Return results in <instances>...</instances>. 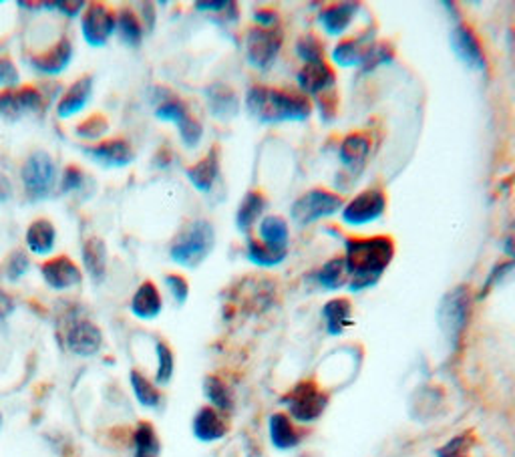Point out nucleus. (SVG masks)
<instances>
[{
    "label": "nucleus",
    "mask_w": 515,
    "mask_h": 457,
    "mask_svg": "<svg viewBox=\"0 0 515 457\" xmlns=\"http://www.w3.org/2000/svg\"><path fill=\"white\" fill-rule=\"evenodd\" d=\"M270 440L278 450H290L300 443L302 435L288 415L274 413L270 417Z\"/></svg>",
    "instance_id": "obj_25"
},
{
    "label": "nucleus",
    "mask_w": 515,
    "mask_h": 457,
    "mask_svg": "<svg viewBox=\"0 0 515 457\" xmlns=\"http://www.w3.org/2000/svg\"><path fill=\"white\" fill-rule=\"evenodd\" d=\"M56 179L55 161L46 154H35L23 168V182L31 199H45L53 192Z\"/></svg>",
    "instance_id": "obj_7"
},
{
    "label": "nucleus",
    "mask_w": 515,
    "mask_h": 457,
    "mask_svg": "<svg viewBox=\"0 0 515 457\" xmlns=\"http://www.w3.org/2000/svg\"><path fill=\"white\" fill-rule=\"evenodd\" d=\"M71 56H73V46L69 41L63 39L56 43V46H53L49 53L35 56L31 65L43 75H59L69 66Z\"/></svg>",
    "instance_id": "obj_19"
},
{
    "label": "nucleus",
    "mask_w": 515,
    "mask_h": 457,
    "mask_svg": "<svg viewBox=\"0 0 515 457\" xmlns=\"http://www.w3.org/2000/svg\"><path fill=\"white\" fill-rule=\"evenodd\" d=\"M358 8H360V5H357V3L330 5L318 15V21L324 26V31H327L328 35H340L350 26L352 18H355L357 13H358Z\"/></svg>",
    "instance_id": "obj_18"
},
{
    "label": "nucleus",
    "mask_w": 515,
    "mask_h": 457,
    "mask_svg": "<svg viewBox=\"0 0 515 457\" xmlns=\"http://www.w3.org/2000/svg\"><path fill=\"white\" fill-rule=\"evenodd\" d=\"M159 440L149 423H141L136 432V457H157Z\"/></svg>",
    "instance_id": "obj_35"
},
{
    "label": "nucleus",
    "mask_w": 515,
    "mask_h": 457,
    "mask_svg": "<svg viewBox=\"0 0 515 457\" xmlns=\"http://www.w3.org/2000/svg\"><path fill=\"white\" fill-rule=\"evenodd\" d=\"M83 262L95 282H101L107 272V249L101 238H91L83 244Z\"/></svg>",
    "instance_id": "obj_26"
},
{
    "label": "nucleus",
    "mask_w": 515,
    "mask_h": 457,
    "mask_svg": "<svg viewBox=\"0 0 515 457\" xmlns=\"http://www.w3.org/2000/svg\"><path fill=\"white\" fill-rule=\"evenodd\" d=\"M297 53L304 65L308 63H322L324 61V49L322 43L314 35H304L297 43Z\"/></svg>",
    "instance_id": "obj_38"
},
{
    "label": "nucleus",
    "mask_w": 515,
    "mask_h": 457,
    "mask_svg": "<svg viewBox=\"0 0 515 457\" xmlns=\"http://www.w3.org/2000/svg\"><path fill=\"white\" fill-rule=\"evenodd\" d=\"M41 272L45 282L56 290L71 289L81 282V270L77 269V264L71 259H66V256H56V259L45 262Z\"/></svg>",
    "instance_id": "obj_14"
},
{
    "label": "nucleus",
    "mask_w": 515,
    "mask_h": 457,
    "mask_svg": "<svg viewBox=\"0 0 515 457\" xmlns=\"http://www.w3.org/2000/svg\"><path fill=\"white\" fill-rule=\"evenodd\" d=\"M345 249L348 284L355 292L375 287L395 259V242L389 236L347 238Z\"/></svg>",
    "instance_id": "obj_1"
},
{
    "label": "nucleus",
    "mask_w": 515,
    "mask_h": 457,
    "mask_svg": "<svg viewBox=\"0 0 515 457\" xmlns=\"http://www.w3.org/2000/svg\"><path fill=\"white\" fill-rule=\"evenodd\" d=\"M254 18H256L258 26H262V28L278 26V15H276L272 8H260V11L254 15Z\"/></svg>",
    "instance_id": "obj_49"
},
{
    "label": "nucleus",
    "mask_w": 515,
    "mask_h": 457,
    "mask_svg": "<svg viewBox=\"0 0 515 457\" xmlns=\"http://www.w3.org/2000/svg\"><path fill=\"white\" fill-rule=\"evenodd\" d=\"M56 232L49 220H36L26 230V244L35 254H49L55 249Z\"/></svg>",
    "instance_id": "obj_29"
},
{
    "label": "nucleus",
    "mask_w": 515,
    "mask_h": 457,
    "mask_svg": "<svg viewBox=\"0 0 515 457\" xmlns=\"http://www.w3.org/2000/svg\"><path fill=\"white\" fill-rule=\"evenodd\" d=\"M177 129H179L181 139H184V144L187 147H196L199 144V139H202V133H204V127L199 126V123L192 116H187L184 121H181Z\"/></svg>",
    "instance_id": "obj_43"
},
{
    "label": "nucleus",
    "mask_w": 515,
    "mask_h": 457,
    "mask_svg": "<svg viewBox=\"0 0 515 457\" xmlns=\"http://www.w3.org/2000/svg\"><path fill=\"white\" fill-rule=\"evenodd\" d=\"M258 234H260V242L274 246V249L288 250L290 228L280 216H266L258 228Z\"/></svg>",
    "instance_id": "obj_27"
},
{
    "label": "nucleus",
    "mask_w": 515,
    "mask_h": 457,
    "mask_svg": "<svg viewBox=\"0 0 515 457\" xmlns=\"http://www.w3.org/2000/svg\"><path fill=\"white\" fill-rule=\"evenodd\" d=\"M8 196V184H6V179L0 176V199H5Z\"/></svg>",
    "instance_id": "obj_54"
},
{
    "label": "nucleus",
    "mask_w": 515,
    "mask_h": 457,
    "mask_svg": "<svg viewBox=\"0 0 515 457\" xmlns=\"http://www.w3.org/2000/svg\"><path fill=\"white\" fill-rule=\"evenodd\" d=\"M161 307H164V302H161L154 282H143L131 300V310L139 319H156L161 312Z\"/></svg>",
    "instance_id": "obj_24"
},
{
    "label": "nucleus",
    "mask_w": 515,
    "mask_h": 457,
    "mask_svg": "<svg viewBox=\"0 0 515 457\" xmlns=\"http://www.w3.org/2000/svg\"><path fill=\"white\" fill-rule=\"evenodd\" d=\"M284 35L278 26L262 28L254 26L246 35V55L247 63L256 69H268L278 59V53L282 51Z\"/></svg>",
    "instance_id": "obj_6"
},
{
    "label": "nucleus",
    "mask_w": 515,
    "mask_h": 457,
    "mask_svg": "<svg viewBox=\"0 0 515 457\" xmlns=\"http://www.w3.org/2000/svg\"><path fill=\"white\" fill-rule=\"evenodd\" d=\"M13 310H15L13 297L5 290H0V320H5Z\"/></svg>",
    "instance_id": "obj_50"
},
{
    "label": "nucleus",
    "mask_w": 515,
    "mask_h": 457,
    "mask_svg": "<svg viewBox=\"0 0 515 457\" xmlns=\"http://www.w3.org/2000/svg\"><path fill=\"white\" fill-rule=\"evenodd\" d=\"M105 131H107V119L103 116H93L77 127L79 136L87 139H99Z\"/></svg>",
    "instance_id": "obj_45"
},
{
    "label": "nucleus",
    "mask_w": 515,
    "mask_h": 457,
    "mask_svg": "<svg viewBox=\"0 0 515 457\" xmlns=\"http://www.w3.org/2000/svg\"><path fill=\"white\" fill-rule=\"evenodd\" d=\"M91 91H93V79L91 77L75 81L69 87V91L63 95L59 107H56V116H59L61 119L73 117L75 113H79L85 107V105H87V101L91 97Z\"/></svg>",
    "instance_id": "obj_20"
},
{
    "label": "nucleus",
    "mask_w": 515,
    "mask_h": 457,
    "mask_svg": "<svg viewBox=\"0 0 515 457\" xmlns=\"http://www.w3.org/2000/svg\"><path fill=\"white\" fill-rule=\"evenodd\" d=\"M156 116H157V119L174 121L176 126H179V123L184 121L189 116V113L186 109V105L181 103L179 99H166V101L159 103Z\"/></svg>",
    "instance_id": "obj_41"
},
{
    "label": "nucleus",
    "mask_w": 515,
    "mask_h": 457,
    "mask_svg": "<svg viewBox=\"0 0 515 457\" xmlns=\"http://www.w3.org/2000/svg\"><path fill=\"white\" fill-rule=\"evenodd\" d=\"M43 109V95L33 87L8 89L0 93V117L8 123H15L31 113Z\"/></svg>",
    "instance_id": "obj_10"
},
{
    "label": "nucleus",
    "mask_w": 515,
    "mask_h": 457,
    "mask_svg": "<svg viewBox=\"0 0 515 457\" xmlns=\"http://www.w3.org/2000/svg\"><path fill=\"white\" fill-rule=\"evenodd\" d=\"M217 174H219V157H217L216 147L209 151L202 161H197L196 166L187 169L189 182H192L199 192H209V189H212L216 184Z\"/></svg>",
    "instance_id": "obj_21"
},
{
    "label": "nucleus",
    "mask_w": 515,
    "mask_h": 457,
    "mask_svg": "<svg viewBox=\"0 0 515 457\" xmlns=\"http://www.w3.org/2000/svg\"><path fill=\"white\" fill-rule=\"evenodd\" d=\"M18 81V71L16 66L13 65V61L8 59H0V85H5V87H11Z\"/></svg>",
    "instance_id": "obj_47"
},
{
    "label": "nucleus",
    "mask_w": 515,
    "mask_h": 457,
    "mask_svg": "<svg viewBox=\"0 0 515 457\" xmlns=\"http://www.w3.org/2000/svg\"><path fill=\"white\" fill-rule=\"evenodd\" d=\"M471 297L470 289L461 287L451 290L441 302V327L451 339H457L463 332L467 320H470Z\"/></svg>",
    "instance_id": "obj_9"
},
{
    "label": "nucleus",
    "mask_w": 515,
    "mask_h": 457,
    "mask_svg": "<svg viewBox=\"0 0 515 457\" xmlns=\"http://www.w3.org/2000/svg\"><path fill=\"white\" fill-rule=\"evenodd\" d=\"M369 151H370V141L365 133H350V136L342 139L338 156L347 168L357 169L365 164Z\"/></svg>",
    "instance_id": "obj_23"
},
{
    "label": "nucleus",
    "mask_w": 515,
    "mask_h": 457,
    "mask_svg": "<svg viewBox=\"0 0 515 457\" xmlns=\"http://www.w3.org/2000/svg\"><path fill=\"white\" fill-rule=\"evenodd\" d=\"M28 270V256L23 250H15L5 262V274L8 280H16Z\"/></svg>",
    "instance_id": "obj_44"
},
{
    "label": "nucleus",
    "mask_w": 515,
    "mask_h": 457,
    "mask_svg": "<svg viewBox=\"0 0 515 457\" xmlns=\"http://www.w3.org/2000/svg\"><path fill=\"white\" fill-rule=\"evenodd\" d=\"M288 250L274 249V246L264 244L260 240H247V260L256 266H264V269H270V266H278L286 259Z\"/></svg>",
    "instance_id": "obj_33"
},
{
    "label": "nucleus",
    "mask_w": 515,
    "mask_h": 457,
    "mask_svg": "<svg viewBox=\"0 0 515 457\" xmlns=\"http://www.w3.org/2000/svg\"><path fill=\"white\" fill-rule=\"evenodd\" d=\"M473 445V433L465 432L461 435L453 437V440L439 450L437 457H470V450Z\"/></svg>",
    "instance_id": "obj_40"
},
{
    "label": "nucleus",
    "mask_w": 515,
    "mask_h": 457,
    "mask_svg": "<svg viewBox=\"0 0 515 457\" xmlns=\"http://www.w3.org/2000/svg\"><path fill=\"white\" fill-rule=\"evenodd\" d=\"M234 5L232 3H197L196 8L197 11H202V13H224L226 8H232Z\"/></svg>",
    "instance_id": "obj_51"
},
{
    "label": "nucleus",
    "mask_w": 515,
    "mask_h": 457,
    "mask_svg": "<svg viewBox=\"0 0 515 457\" xmlns=\"http://www.w3.org/2000/svg\"><path fill=\"white\" fill-rule=\"evenodd\" d=\"M335 81H337L335 71H332L330 65H327L324 61L308 63L298 71L300 89L307 95H312L314 99L320 97L322 93L335 89Z\"/></svg>",
    "instance_id": "obj_13"
},
{
    "label": "nucleus",
    "mask_w": 515,
    "mask_h": 457,
    "mask_svg": "<svg viewBox=\"0 0 515 457\" xmlns=\"http://www.w3.org/2000/svg\"><path fill=\"white\" fill-rule=\"evenodd\" d=\"M317 280L322 289L337 290L348 284V269L345 256L342 259H332L317 272Z\"/></svg>",
    "instance_id": "obj_32"
},
{
    "label": "nucleus",
    "mask_w": 515,
    "mask_h": 457,
    "mask_svg": "<svg viewBox=\"0 0 515 457\" xmlns=\"http://www.w3.org/2000/svg\"><path fill=\"white\" fill-rule=\"evenodd\" d=\"M393 56H395V53L389 45L373 43L369 46V51L365 53V59H362L360 66H362V71H373V69H377L379 65L389 63L390 59H393Z\"/></svg>",
    "instance_id": "obj_39"
},
{
    "label": "nucleus",
    "mask_w": 515,
    "mask_h": 457,
    "mask_svg": "<svg viewBox=\"0 0 515 457\" xmlns=\"http://www.w3.org/2000/svg\"><path fill=\"white\" fill-rule=\"evenodd\" d=\"M282 401L288 407L290 415L300 423H312L324 413L328 405V395L314 383V381H300V383L286 393Z\"/></svg>",
    "instance_id": "obj_4"
},
{
    "label": "nucleus",
    "mask_w": 515,
    "mask_h": 457,
    "mask_svg": "<svg viewBox=\"0 0 515 457\" xmlns=\"http://www.w3.org/2000/svg\"><path fill=\"white\" fill-rule=\"evenodd\" d=\"M194 433L197 440L202 442L222 440V437L227 433V423L217 409L204 407L199 409L194 419Z\"/></svg>",
    "instance_id": "obj_17"
},
{
    "label": "nucleus",
    "mask_w": 515,
    "mask_h": 457,
    "mask_svg": "<svg viewBox=\"0 0 515 457\" xmlns=\"http://www.w3.org/2000/svg\"><path fill=\"white\" fill-rule=\"evenodd\" d=\"M342 208V198L328 192V189H310L302 194L297 202L292 204V220L298 226H308L322 220V218L335 216Z\"/></svg>",
    "instance_id": "obj_5"
},
{
    "label": "nucleus",
    "mask_w": 515,
    "mask_h": 457,
    "mask_svg": "<svg viewBox=\"0 0 515 457\" xmlns=\"http://www.w3.org/2000/svg\"><path fill=\"white\" fill-rule=\"evenodd\" d=\"M83 36L91 46H103L117 28V16L103 5H91L83 15Z\"/></svg>",
    "instance_id": "obj_11"
},
{
    "label": "nucleus",
    "mask_w": 515,
    "mask_h": 457,
    "mask_svg": "<svg viewBox=\"0 0 515 457\" xmlns=\"http://www.w3.org/2000/svg\"><path fill=\"white\" fill-rule=\"evenodd\" d=\"M204 391H206V397L209 399V403H212L214 409H217L219 413L230 411L232 405H234V397H232L230 389L226 387L222 379L207 377L206 383H204Z\"/></svg>",
    "instance_id": "obj_34"
},
{
    "label": "nucleus",
    "mask_w": 515,
    "mask_h": 457,
    "mask_svg": "<svg viewBox=\"0 0 515 457\" xmlns=\"http://www.w3.org/2000/svg\"><path fill=\"white\" fill-rule=\"evenodd\" d=\"M387 209V196L383 189L370 188L367 192L352 198L342 209V220L350 226H362L379 220Z\"/></svg>",
    "instance_id": "obj_8"
},
{
    "label": "nucleus",
    "mask_w": 515,
    "mask_h": 457,
    "mask_svg": "<svg viewBox=\"0 0 515 457\" xmlns=\"http://www.w3.org/2000/svg\"><path fill=\"white\" fill-rule=\"evenodd\" d=\"M83 176L77 168H66L65 178H63V192H73V189L81 188Z\"/></svg>",
    "instance_id": "obj_48"
},
{
    "label": "nucleus",
    "mask_w": 515,
    "mask_h": 457,
    "mask_svg": "<svg viewBox=\"0 0 515 457\" xmlns=\"http://www.w3.org/2000/svg\"><path fill=\"white\" fill-rule=\"evenodd\" d=\"M131 385H133V391H136L139 403L146 405V407H157L159 405V393L157 389L149 383V381L139 375L137 371H133L131 373Z\"/></svg>",
    "instance_id": "obj_37"
},
{
    "label": "nucleus",
    "mask_w": 515,
    "mask_h": 457,
    "mask_svg": "<svg viewBox=\"0 0 515 457\" xmlns=\"http://www.w3.org/2000/svg\"><path fill=\"white\" fill-rule=\"evenodd\" d=\"M206 97L209 111H212V116L217 119H230L237 113L236 93L230 87H226V85H212V87L206 91Z\"/></svg>",
    "instance_id": "obj_22"
},
{
    "label": "nucleus",
    "mask_w": 515,
    "mask_h": 457,
    "mask_svg": "<svg viewBox=\"0 0 515 457\" xmlns=\"http://www.w3.org/2000/svg\"><path fill=\"white\" fill-rule=\"evenodd\" d=\"M157 359H159V367H157V375L156 381L161 385H166L167 381L174 375V355L164 342H157Z\"/></svg>",
    "instance_id": "obj_42"
},
{
    "label": "nucleus",
    "mask_w": 515,
    "mask_h": 457,
    "mask_svg": "<svg viewBox=\"0 0 515 457\" xmlns=\"http://www.w3.org/2000/svg\"><path fill=\"white\" fill-rule=\"evenodd\" d=\"M505 254L515 259V228L510 232V236L505 238Z\"/></svg>",
    "instance_id": "obj_53"
},
{
    "label": "nucleus",
    "mask_w": 515,
    "mask_h": 457,
    "mask_svg": "<svg viewBox=\"0 0 515 457\" xmlns=\"http://www.w3.org/2000/svg\"><path fill=\"white\" fill-rule=\"evenodd\" d=\"M117 31L121 35L123 43H127L131 46H137L141 43V36H143V28L139 25V21L136 18L131 11H121L117 16Z\"/></svg>",
    "instance_id": "obj_36"
},
{
    "label": "nucleus",
    "mask_w": 515,
    "mask_h": 457,
    "mask_svg": "<svg viewBox=\"0 0 515 457\" xmlns=\"http://www.w3.org/2000/svg\"><path fill=\"white\" fill-rule=\"evenodd\" d=\"M246 109L260 123L307 121L312 113V103L307 95L298 91L256 85L246 93Z\"/></svg>",
    "instance_id": "obj_2"
},
{
    "label": "nucleus",
    "mask_w": 515,
    "mask_h": 457,
    "mask_svg": "<svg viewBox=\"0 0 515 457\" xmlns=\"http://www.w3.org/2000/svg\"><path fill=\"white\" fill-rule=\"evenodd\" d=\"M370 45H373V43H367V36L342 41L335 46V51H332V61H335L340 66L362 65V59H365V53L369 51Z\"/></svg>",
    "instance_id": "obj_30"
},
{
    "label": "nucleus",
    "mask_w": 515,
    "mask_h": 457,
    "mask_svg": "<svg viewBox=\"0 0 515 457\" xmlns=\"http://www.w3.org/2000/svg\"><path fill=\"white\" fill-rule=\"evenodd\" d=\"M214 226L206 220H196L177 234L169 249V256L171 260L186 266V269H197L207 259L209 252L214 250Z\"/></svg>",
    "instance_id": "obj_3"
},
{
    "label": "nucleus",
    "mask_w": 515,
    "mask_h": 457,
    "mask_svg": "<svg viewBox=\"0 0 515 457\" xmlns=\"http://www.w3.org/2000/svg\"><path fill=\"white\" fill-rule=\"evenodd\" d=\"M53 6L63 8L61 13L69 15V16H75V15H79V11L85 6V3H53Z\"/></svg>",
    "instance_id": "obj_52"
},
{
    "label": "nucleus",
    "mask_w": 515,
    "mask_h": 457,
    "mask_svg": "<svg viewBox=\"0 0 515 457\" xmlns=\"http://www.w3.org/2000/svg\"><path fill=\"white\" fill-rule=\"evenodd\" d=\"M264 209H266L264 194L256 192V189H254V192H247L240 202V208H237V214H236L237 230H242V232L250 230V228L256 224V220H260Z\"/></svg>",
    "instance_id": "obj_28"
},
{
    "label": "nucleus",
    "mask_w": 515,
    "mask_h": 457,
    "mask_svg": "<svg viewBox=\"0 0 515 457\" xmlns=\"http://www.w3.org/2000/svg\"><path fill=\"white\" fill-rule=\"evenodd\" d=\"M66 347H69L75 355H95L101 347V330L89 320L75 322V325L66 330Z\"/></svg>",
    "instance_id": "obj_16"
},
{
    "label": "nucleus",
    "mask_w": 515,
    "mask_h": 457,
    "mask_svg": "<svg viewBox=\"0 0 515 457\" xmlns=\"http://www.w3.org/2000/svg\"><path fill=\"white\" fill-rule=\"evenodd\" d=\"M322 314L324 320H327V329L330 335H340L350 322L352 307L347 299H332L330 302L324 304Z\"/></svg>",
    "instance_id": "obj_31"
},
{
    "label": "nucleus",
    "mask_w": 515,
    "mask_h": 457,
    "mask_svg": "<svg viewBox=\"0 0 515 457\" xmlns=\"http://www.w3.org/2000/svg\"><path fill=\"white\" fill-rule=\"evenodd\" d=\"M85 154L105 168H126L133 161V151L127 141L123 139L101 141L93 147H85Z\"/></svg>",
    "instance_id": "obj_15"
},
{
    "label": "nucleus",
    "mask_w": 515,
    "mask_h": 457,
    "mask_svg": "<svg viewBox=\"0 0 515 457\" xmlns=\"http://www.w3.org/2000/svg\"><path fill=\"white\" fill-rule=\"evenodd\" d=\"M166 284H167L169 292L174 294V299H176L177 302H186L189 287H187V280L184 279V276L169 274V276H166Z\"/></svg>",
    "instance_id": "obj_46"
},
{
    "label": "nucleus",
    "mask_w": 515,
    "mask_h": 457,
    "mask_svg": "<svg viewBox=\"0 0 515 457\" xmlns=\"http://www.w3.org/2000/svg\"><path fill=\"white\" fill-rule=\"evenodd\" d=\"M451 46L459 61L475 71L485 69V55L477 35L467 25H457L451 33Z\"/></svg>",
    "instance_id": "obj_12"
}]
</instances>
